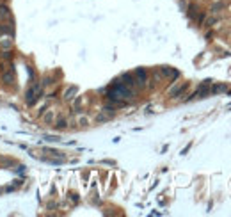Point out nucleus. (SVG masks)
<instances>
[{"instance_id":"423d86ee","label":"nucleus","mask_w":231,"mask_h":217,"mask_svg":"<svg viewBox=\"0 0 231 217\" xmlns=\"http://www.w3.org/2000/svg\"><path fill=\"white\" fill-rule=\"evenodd\" d=\"M160 71L164 77H171V78H176L178 77V71H174L172 68H167V66H164V68H160Z\"/></svg>"},{"instance_id":"2eb2a0df","label":"nucleus","mask_w":231,"mask_h":217,"mask_svg":"<svg viewBox=\"0 0 231 217\" xmlns=\"http://www.w3.org/2000/svg\"><path fill=\"white\" fill-rule=\"evenodd\" d=\"M215 21H217V18H210V20H206V21H204V27H211Z\"/></svg>"},{"instance_id":"f03ea898","label":"nucleus","mask_w":231,"mask_h":217,"mask_svg":"<svg viewBox=\"0 0 231 217\" xmlns=\"http://www.w3.org/2000/svg\"><path fill=\"white\" fill-rule=\"evenodd\" d=\"M39 91H41V87H39V85H32L30 89H29V93H27V103H29V105L34 103V100L37 98Z\"/></svg>"},{"instance_id":"4468645a","label":"nucleus","mask_w":231,"mask_h":217,"mask_svg":"<svg viewBox=\"0 0 231 217\" xmlns=\"http://www.w3.org/2000/svg\"><path fill=\"white\" fill-rule=\"evenodd\" d=\"M78 125H80V126H87V125H89V119H87L85 116H80V118H78Z\"/></svg>"},{"instance_id":"ddd939ff","label":"nucleus","mask_w":231,"mask_h":217,"mask_svg":"<svg viewBox=\"0 0 231 217\" xmlns=\"http://www.w3.org/2000/svg\"><path fill=\"white\" fill-rule=\"evenodd\" d=\"M221 91H226V85H224V84H219V85H215V87L211 89V93H221Z\"/></svg>"},{"instance_id":"9b49d317","label":"nucleus","mask_w":231,"mask_h":217,"mask_svg":"<svg viewBox=\"0 0 231 217\" xmlns=\"http://www.w3.org/2000/svg\"><path fill=\"white\" fill-rule=\"evenodd\" d=\"M0 46H2L4 50H5V48H11V39L9 38H2V39H0Z\"/></svg>"},{"instance_id":"0eeeda50","label":"nucleus","mask_w":231,"mask_h":217,"mask_svg":"<svg viewBox=\"0 0 231 217\" xmlns=\"http://www.w3.org/2000/svg\"><path fill=\"white\" fill-rule=\"evenodd\" d=\"M135 77L139 78V80H137V82H139V85H144V82H146V71H144L142 68L135 70Z\"/></svg>"},{"instance_id":"6e6552de","label":"nucleus","mask_w":231,"mask_h":217,"mask_svg":"<svg viewBox=\"0 0 231 217\" xmlns=\"http://www.w3.org/2000/svg\"><path fill=\"white\" fill-rule=\"evenodd\" d=\"M4 82L5 84H12L14 82V71H12V70H9V71L4 73Z\"/></svg>"},{"instance_id":"9d476101","label":"nucleus","mask_w":231,"mask_h":217,"mask_svg":"<svg viewBox=\"0 0 231 217\" xmlns=\"http://www.w3.org/2000/svg\"><path fill=\"white\" fill-rule=\"evenodd\" d=\"M43 121L46 125H52L53 121H55V112H46L44 114V118H43Z\"/></svg>"},{"instance_id":"7ed1b4c3","label":"nucleus","mask_w":231,"mask_h":217,"mask_svg":"<svg viewBox=\"0 0 231 217\" xmlns=\"http://www.w3.org/2000/svg\"><path fill=\"white\" fill-rule=\"evenodd\" d=\"M76 93H78V87H76V85H71V87H68V89L64 91V100H68V102H69V100H73Z\"/></svg>"},{"instance_id":"39448f33","label":"nucleus","mask_w":231,"mask_h":217,"mask_svg":"<svg viewBox=\"0 0 231 217\" xmlns=\"http://www.w3.org/2000/svg\"><path fill=\"white\" fill-rule=\"evenodd\" d=\"M187 87H189V84H183V85H176V87H172V89H171V96H172V98H176V96H178V94H181L183 93V91H185V89H187Z\"/></svg>"},{"instance_id":"f257e3e1","label":"nucleus","mask_w":231,"mask_h":217,"mask_svg":"<svg viewBox=\"0 0 231 217\" xmlns=\"http://www.w3.org/2000/svg\"><path fill=\"white\" fill-rule=\"evenodd\" d=\"M132 96H133V91L128 85H125V84H116L114 87H112V91L108 93V98L112 102H116L117 105H125L121 100H130Z\"/></svg>"},{"instance_id":"f8f14e48","label":"nucleus","mask_w":231,"mask_h":217,"mask_svg":"<svg viewBox=\"0 0 231 217\" xmlns=\"http://www.w3.org/2000/svg\"><path fill=\"white\" fill-rule=\"evenodd\" d=\"M55 126H57V128H59V130H64V128H66V126H68V119H59V121H57V125H55Z\"/></svg>"},{"instance_id":"1a4fd4ad","label":"nucleus","mask_w":231,"mask_h":217,"mask_svg":"<svg viewBox=\"0 0 231 217\" xmlns=\"http://www.w3.org/2000/svg\"><path fill=\"white\" fill-rule=\"evenodd\" d=\"M121 78H123V80H125V85H128V87H132V85H133V84H135V80H133V78H132V75H128V73H125V75H123V77H121Z\"/></svg>"},{"instance_id":"20e7f679","label":"nucleus","mask_w":231,"mask_h":217,"mask_svg":"<svg viewBox=\"0 0 231 217\" xmlns=\"http://www.w3.org/2000/svg\"><path fill=\"white\" fill-rule=\"evenodd\" d=\"M112 119V116L108 112H105V110H101V112L96 116V123H107V121H110Z\"/></svg>"}]
</instances>
